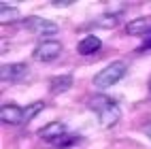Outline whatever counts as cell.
Segmentation results:
<instances>
[{
    "label": "cell",
    "mask_w": 151,
    "mask_h": 149,
    "mask_svg": "<svg viewBox=\"0 0 151 149\" xmlns=\"http://www.w3.org/2000/svg\"><path fill=\"white\" fill-rule=\"evenodd\" d=\"M126 73H128L126 62L115 60V62L106 64L100 73H96V77H94V87H96V89H109V87H113L115 83L122 81V79L126 77Z\"/></svg>",
    "instance_id": "obj_1"
},
{
    "label": "cell",
    "mask_w": 151,
    "mask_h": 149,
    "mask_svg": "<svg viewBox=\"0 0 151 149\" xmlns=\"http://www.w3.org/2000/svg\"><path fill=\"white\" fill-rule=\"evenodd\" d=\"M62 43L55 41V38H45V41L36 43V47L32 49V58L36 62H53L62 53Z\"/></svg>",
    "instance_id": "obj_2"
},
{
    "label": "cell",
    "mask_w": 151,
    "mask_h": 149,
    "mask_svg": "<svg viewBox=\"0 0 151 149\" xmlns=\"http://www.w3.org/2000/svg\"><path fill=\"white\" fill-rule=\"evenodd\" d=\"M24 26L30 30V32H34V34H38V36H47V34H55L58 32V24L55 22H51V19H45V17H36V15H32V17H26L24 19Z\"/></svg>",
    "instance_id": "obj_3"
},
{
    "label": "cell",
    "mask_w": 151,
    "mask_h": 149,
    "mask_svg": "<svg viewBox=\"0 0 151 149\" xmlns=\"http://www.w3.org/2000/svg\"><path fill=\"white\" fill-rule=\"evenodd\" d=\"M2 81H9V83H17V81H24V79L28 77V73H30V68H28V64H24V62H15V64H4L2 68Z\"/></svg>",
    "instance_id": "obj_4"
},
{
    "label": "cell",
    "mask_w": 151,
    "mask_h": 149,
    "mask_svg": "<svg viewBox=\"0 0 151 149\" xmlns=\"http://www.w3.org/2000/svg\"><path fill=\"white\" fill-rule=\"evenodd\" d=\"M119 119H122V109L117 107V102H111L106 109L98 113V122L102 128H113L119 124Z\"/></svg>",
    "instance_id": "obj_5"
},
{
    "label": "cell",
    "mask_w": 151,
    "mask_h": 149,
    "mask_svg": "<svg viewBox=\"0 0 151 149\" xmlns=\"http://www.w3.org/2000/svg\"><path fill=\"white\" fill-rule=\"evenodd\" d=\"M0 119H2V124L19 126V124H24V109L17 107V104H2V109H0Z\"/></svg>",
    "instance_id": "obj_6"
},
{
    "label": "cell",
    "mask_w": 151,
    "mask_h": 149,
    "mask_svg": "<svg viewBox=\"0 0 151 149\" xmlns=\"http://www.w3.org/2000/svg\"><path fill=\"white\" fill-rule=\"evenodd\" d=\"M38 136L45 138V141L55 143V141H60L62 136H66V126H64L62 122H49L47 126H43L41 130H38Z\"/></svg>",
    "instance_id": "obj_7"
},
{
    "label": "cell",
    "mask_w": 151,
    "mask_h": 149,
    "mask_svg": "<svg viewBox=\"0 0 151 149\" xmlns=\"http://www.w3.org/2000/svg\"><path fill=\"white\" fill-rule=\"evenodd\" d=\"M70 87H73V75H68V73L58 75V77H53L51 81H49V92H51L53 96L68 92Z\"/></svg>",
    "instance_id": "obj_8"
},
{
    "label": "cell",
    "mask_w": 151,
    "mask_h": 149,
    "mask_svg": "<svg viewBox=\"0 0 151 149\" xmlns=\"http://www.w3.org/2000/svg\"><path fill=\"white\" fill-rule=\"evenodd\" d=\"M126 32L132 36H140V34L145 36L147 32H151V17H136L132 22H128Z\"/></svg>",
    "instance_id": "obj_9"
},
{
    "label": "cell",
    "mask_w": 151,
    "mask_h": 149,
    "mask_svg": "<svg viewBox=\"0 0 151 149\" xmlns=\"http://www.w3.org/2000/svg\"><path fill=\"white\" fill-rule=\"evenodd\" d=\"M100 47H102V41H100L98 36H94V34H87V36H83L81 41H79L77 51L81 53V55H92V53L98 51Z\"/></svg>",
    "instance_id": "obj_10"
},
{
    "label": "cell",
    "mask_w": 151,
    "mask_h": 149,
    "mask_svg": "<svg viewBox=\"0 0 151 149\" xmlns=\"http://www.w3.org/2000/svg\"><path fill=\"white\" fill-rule=\"evenodd\" d=\"M43 109H45V102H43V100H36V102H32V104H28V107L24 109V124L32 122V119L41 113Z\"/></svg>",
    "instance_id": "obj_11"
},
{
    "label": "cell",
    "mask_w": 151,
    "mask_h": 149,
    "mask_svg": "<svg viewBox=\"0 0 151 149\" xmlns=\"http://www.w3.org/2000/svg\"><path fill=\"white\" fill-rule=\"evenodd\" d=\"M111 102H113V100H111L109 96H104V94H96L92 100H89V109H92V111H96V113H100V111H102V109H106Z\"/></svg>",
    "instance_id": "obj_12"
},
{
    "label": "cell",
    "mask_w": 151,
    "mask_h": 149,
    "mask_svg": "<svg viewBox=\"0 0 151 149\" xmlns=\"http://www.w3.org/2000/svg\"><path fill=\"white\" fill-rule=\"evenodd\" d=\"M19 17V13H17V9H9L6 6V2H2V6H0V19H2V24H9L11 19H17Z\"/></svg>",
    "instance_id": "obj_13"
},
{
    "label": "cell",
    "mask_w": 151,
    "mask_h": 149,
    "mask_svg": "<svg viewBox=\"0 0 151 149\" xmlns=\"http://www.w3.org/2000/svg\"><path fill=\"white\" fill-rule=\"evenodd\" d=\"M96 24H98L100 28H115V26H117V15H115V13H106V15H100Z\"/></svg>",
    "instance_id": "obj_14"
},
{
    "label": "cell",
    "mask_w": 151,
    "mask_h": 149,
    "mask_svg": "<svg viewBox=\"0 0 151 149\" xmlns=\"http://www.w3.org/2000/svg\"><path fill=\"white\" fill-rule=\"evenodd\" d=\"M81 141H83L81 136H62V138H60V141H55L53 145H55V147H60V149H66V147H73V145H79Z\"/></svg>",
    "instance_id": "obj_15"
},
{
    "label": "cell",
    "mask_w": 151,
    "mask_h": 149,
    "mask_svg": "<svg viewBox=\"0 0 151 149\" xmlns=\"http://www.w3.org/2000/svg\"><path fill=\"white\" fill-rule=\"evenodd\" d=\"M51 4H53V6H58V9H66V6L75 4V2H73V0H51Z\"/></svg>",
    "instance_id": "obj_16"
},
{
    "label": "cell",
    "mask_w": 151,
    "mask_h": 149,
    "mask_svg": "<svg viewBox=\"0 0 151 149\" xmlns=\"http://www.w3.org/2000/svg\"><path fill=\"white\" fill-rule=\"evenodd\" d=\"M143 130H145V134H147V136L151 138V124H149V126H145V128H143Z\"/></svg>",
    "instance_id": "obj_17"
},
{
    "label": "cell",
    "mask_w": 151,
    "mask_h": 149,
    "mask_svg": "<svg viewBox=\"0 0 151 149\" xmlns=\"http://www.w3.org/2000/svg\"><path fill=\"white\" fill-rule=\"evenodd\" d=\"M149 98H151V83H149Z\"/></svg>",
    "instance_id": "obj_18"
}]
</instances>
